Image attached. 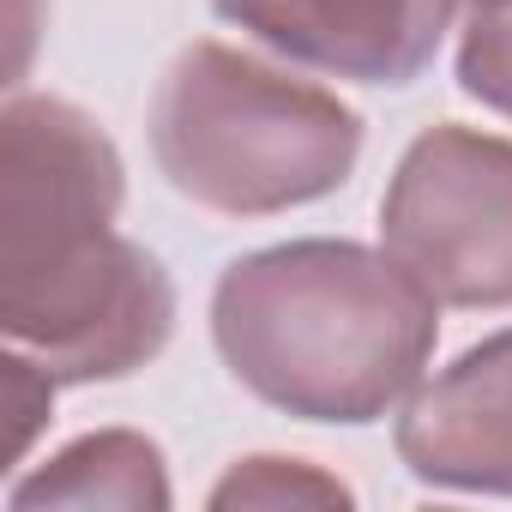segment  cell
Here are the masks:
<instances>
[{
    "mask_svg": "<svg viewBox=\"0 0 512 512\" xmlns=\"http://www.w3.org/2000/svg\"><path fill=\"white\" fill-rule=\"evenodd\" d=\"M380 241L440 308H512V139L440 121L380 199Z\"/></svg>",
    "mask_w": 512,
    "mask_h": 512,
    "instance_id": "cell-3",
    "label": "cell"
},
{
    "mask_svg": "<svg viewBox=\"0 0 512 512\" xmlns=\"http://www.w3.org/2000/svg\"><path fill=\"white\" fill-rule=\"evenodd\" d=\"M127 169L115 139L67 97L13 91L0 109V278L37 272L115 229Z\"/></svg>",
    "mask_w": 512,
    "mask_h": 512,
    "instance_id": "cell-5",
    "label": "cell"
},
{
    "mask_svg": "<svg viewBox=\"0 0 512 512\" xmlns=\"http://www.w3.org/2000/svg\"><path fill=\"white\" fill-rule=\"evenodd\" d=\"M434 314L440 302L386 247L284 241L223 266L211 344L260 404L362 428L422 386L440 344Z\"/></svg>",
    "mask_w": 512,
    "mask_h": 512,
    "instance_id": "cell-1",
    "label": "cell"
},
{
    "mask_svg": "<svg viewBox=\"0 0 512 512\" xmlns=\"http://www.w3.org/2000/svg\"><path fill=\"white\" fill-rule=\"evenodd\" d=\"M392 440L422 488L512 500V326L416 386Z\"/></svg>",
    "mask_w": 512,
    "mask_h": 512,
    "instance_id": "cell-7",
    "label": "cell"
},
{
    "mask_svg": "<svg viewBox=\"0 0 512 512\" xmlns=\"http://www.w3.org/2000/svg\"><path fill=\"white\" fill-rule=\"evenodd\" d=\"M470 0H211V13L272 55L350 79L416 85Z\"/></svg>",
    "mask_w": 512,
    "mask_h": 512,
    "instance_id": "cell-6",
    "label": "cell"
},
{
    "mask_svg": "<svg viewBox=\"0 0 512 512\" xmlns=\"http://www.w3.org/2000/svg\"><path fill=\"white\" fill-rule=\"evenodd\" d=\"M488 7H512V0H470V13H488Z\"/></svg>",
    "mask_w": 512,
    "mask_h": 512,
    "instance_id": "cell-11",
    "label": "cell"
},
{
    "mask_svg": "<svg viewBox=\"0 0 512 512\" xmlns=\"http://www.w3.org/2000/svg\"><path fill=\"white\" fill-rule=\"evenodd\" d=\"M211 506L217 512H229V506H356V494L308 458L260 452V458H241L211 488Z\"/></svg>",
    "mask_w": 512,
    "mask_h": 512,
    "instance_id": "cell-9",
    "label": "cell"
},
{
    "mask_svg": "<svg viewBox=\"0 0 512 512\" xmlns=\"http://www.w3.org/2000/svg\"><path fill=\"white\" fill-rule=\"evenodd\" d=\"M169 494V470H163V446L133 434V428H97L79 434L73 446H61L49 464H37L31 476L13 482L7 506L31 512V506H127V512H163Z\"/></svg>",
    "mask_w": 512,
    "mask_h": 512,
    "instance_id": "cell-8",
    "label": "cell"
},
{
    "mask_svg": "<svg viewBox=\"0 0 512 512\" xmlns=\"http://www.w3.org/2000/svg\"><path fill=\"white\" fill-rule=\"evenodd\" d=\"M163 181L217 217H272L338 193L362 157V115L229 43H187L151 97Z\"/></svg>",
    "mask_w": 512,
    "mask_h": 512,
    "instance_id": "cell-2",
    "label": "cell"
},
{
    "mask_svg": "<svg viewBox=\"0 0 512 512\" xmlns=\"http://www.w3.org/2000/svg\"><path fill=\"white\" fill-rule=\"evenodd\" d=\"M458 91L512 121V7L470 13L458 43Z\"/></svg>",
    "mask_w": 512,
    "mask_h": 512,
    "instance_id": "cell-10",
    "label": "cell"
},
{
    "mask_svg": "<svg viewBox=\"0 0 512 512\" xmlns=\"http://www.w3.org/2000/svg\"><path fill=\"white\" fill-rule=\"evenodd\" d=\"M0 326L55 386L127 380L175 338V284L157 253L121 229L0 278Z\"/></svg>",
    "mask_w": 512,
    "mask_h": 512,
    "instance_id": "cell-4",
    "label": "cell"
}]
</instances>
